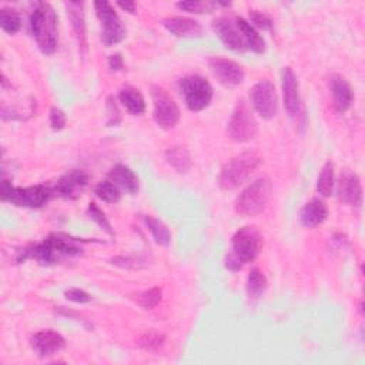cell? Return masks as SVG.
Wrapping results in <instances>:
<instances>
[{
    "instance_id": "30",
    "label": "cell",
    "mask_w": 365,
    "mask_h": 365,
    "mask_svg": "<svg viewBox=\"0 0 365 365\" xmlns=\"http://www.w3.org/2000/svg\"><path fill=\"white\" fill-rule=\"evenodd\" d=\"M334 190V166L331 162L325 163L317 180V191L322 197H329Z\"/></svg>"
},
{
    "instance_id": "12",
    "label": "cell",
    "mask_w": 365,
    "mask_h": 365,
    "mask_svg": "<svg viewBox=\"0 0 365 365\" xmlns=\"http://www.w3.org/2000/svg\"><path fill=\"white\" fill-rule=\"evenodd\" d=\"M208 66L216 76V79L226 88H236L244 80V70L240 65L233 60L223 58H213L208 62Z\"/></svg>"
},
{
    "instance_id": "39",
    "label": "cell",
    "mask_w": 365,
    "mask_h": 365,
    "mask_svg": "<svg viewBox=\"0 0 365 365\" xmlns=\"http://www.w3.org/2000/svg\"><path fill=\"white\" fill-rule=\"evenodd\" d=\"M109 103H110V105H109V107L112 109V113H119L117 106H116V105H113V102H110V100H109ZM119 122H120L119 115H115V116H113V115H110V120L107 122V125H109V126H117V125H119Z\"/></svg>"
},
{
    "instance_id": "27",
    "label": "cell",
    "mask_w": 365,
    "mask_h": 365,
    "mask_svg": "<svg viewBox=\"0 0 365 365\" xmlns=\"http://www.w3.org/2000/svg\"><path fill=\"white\" fill-rule=\"evenodd\" d=\"M267 278L263 274V271H260L258 268H253L248 273V278H247V285H245V291L250 300H258L267 290Z\"/></svg>"
},
{
    "instance_id": "14",
    "label": "cell",
    "mask_w": 365,
    "mask_h": 365,
    "mask_svg": "<svg viewBox=\"0 0 365 365\" xmlns=\"http://www.w3.org/2000/svg\"><path fill=\"white\" fill-rule=\"evenodd\" d=\"M213 31L227 49L236 52H244L247 49L244 38L237 26V22L231 21L230 18L216 19L213 22Z\"/></svg>"
},
{
    "instance_id": "6",
    "label": "cell",
    "mask_w": 365,
    "mask_h": 365,
    "mask_svg": "<svg viewBox=\"0 0 365 365\" xmlns=\"http://www.w3.org/2000/svg\"><path fill=\"white\" fill-rule=\"evenodd\" d=\"M53 194H55L53 189L43 184L23 189V187H14L6 179L2 183V200L16 207L39 208L43 204H46Z\"/></svg>"
},
{
    "instance_id": "18",
    "label": "cell",
    "mask_w": 365,
    "mask_h": 365,
    "mask_svg": "<svg viewBox=\"0 0 365 365\" xmlns=\"http://www.w3.org/2000/svg\"><path fill=\"white\" fill-rule=\"evenodd\" d=\"M329 89H331V95L334 99L335 110L339 113L347 112L354 99L351 85L347 82L345 78H342L339 75H334L329 79Z\"/></svg>"
},
{
    "instance_id": "31",
    "label": "cell",
    "mask_w": 365,
    "mask_h": 365,
    "mask_svg": "<svg viewBox=\"0 0 365 365\" xmlns=\"http://www.w3.org/2000/svg\"><path fill=\"white\" fill-rule=\"evenodd\" d=\"M95 194L103 200L105 203H109V204H116L120 201L122 199V191L120 189L113 184L110 180H106V181H100L96 187H95Z\"/></svg>"
},
{
    "instance_id": "22",
    "label": "cell",
    "mask_w": 365,
    "mask_h": 365,
    "mask_svg": "<svg viewBox=\"0 0 365 365\" xmlns=\"http://www.w3.org/2000/svg\"><path fill=\"white\" fill-rule=\"evenodd\" d=\"M328 217V207L324 201L315 199L307 203L300 211V221L307 228H314L322 224Z\"/></svg>"
},
{
    "instance_id": "7",
    "label": "cell",
    "mask_w": 365,
    "mask_h": 365,
    "mask_svg": "<svg viewBox=\"0 0 365 365\" xmlns=\"http://www.w3.org/2000/svg\"><path fill=\"white\" fill-rule=\"evenodd\" d=\"M181 97L191 112H201L207 109L213 100V88L204 78L199 75L186 76L179 83Z\"/></svg>"
},
{
    "instance_id": "21",
    "label": "cell",
    "mask_w": 365,
    "mask_h": 365,
    "mask_svg": "<svg viewBox=\"0 0 365 365\" xmlns=\"http://www.w3.org/2000/svg\"><path fill=\"white\" fill-rule=\"evenodd\" d=\"M163 26L177 38H194L203 33V28L199 22L189 18H167L163 21Z\"/></svg>"
},
{
    "instance_id": "34",
    "label": "cell",
    "mask_w": 365,
    "mask_h": 365,
    "mask_svg": "<svg viewBox=\"0 0 365 365\" xmlns=\"http://www.w3.org/2000/svg\"><path fill=\"white\" fill-rule=\"evenodd\" d=\"M88 214H89V217H90L102 230H105L107 234L113 236L112 224L109 223L106 214H105L95 203H90V204H89V207H88Z\"/></svg>"
},
{
    "instance_id": "28",
    "label": "cell",
    "mask_w": 365,
    "mask_h": 365,
    "mask_svg": "<svg viewBox=\"0 0 365 365\" xmlns=\"http://www.w3.org/2000/svg\"><path fill=\"white\" fill-rule=\"evenodd\" d=\"M166 342V335L156 331V329H149L146 332H143L139 338H137V347L149 351V352H156L159 351Z\"/></svg>"
},
{
    "instance_id": "4",
    "label": "cell",
    "mask_w": 365,
    "mask_h": 365,
    "mask_svg": "<svg viewBox=\"0 0 365 365\" xmlns=\"http://www.w3.org/2000/svg\"><path fill=\"white\" fill-rule=\"evenodd\" d=\"M263 159L255 152H243L233 157L220 171L218 186L231 191L240 186H243L261 166Z\"/></svg>"
},
{
    "instance_id": "35",
    "label": "cell",
    "mask_w": 365,
    "mask_h": 365,
    "mask_svg": "<svg viewBox=\"0 0 365 365\" xmlns=\"http://www.w3.org/2000/svg\"><path fill=\"white\" fill-rule=\"evenodd\" d=\"M254 29L258 28L261 31H271L273 29V21L264 15L260 14L258 11H250V22H248Z\"/></svg>"
},
{
    "instance_id": "40",
    "label": "cell",
    "mask_w": 365,
    "mask_h": 365,
    "mask_svg": "<svg viewBox=\"0 0 365 365\" xmlns=\"http://www.w3.org/2000/svg\"><path fill=\"white\" fill-rule=\"evenodd\" d=\"M117 6L122 8L125 12L129 14H136V4L134 2H117Z\"/></svg>"
},
{
    "instance_id": "25",
    "label": "cell",
    "mask_w": 365,
    "mask_h": 365,
    "mask_svg": "<svg viewBox=\"0 0 365 365\" xmlns=\"http://www.w3.org/2000/svg\"><path fill=\"white\" fill-rule=\"evenodd\" d=\"M166 162L179 173H187L191 169V156L186 147L181 146H174L167 149L166 154Z\"/></svg>"
},
{
    "instance_id": "13",
    "label": "cell",
    "mask_w": 365,
    "mask_h": 365,
    "mask_svg": "<svg viewBox=\"0 0 365 365\" xmlns=\"http://www.w3.org/2000/svg\"><path fill=\"white\" fill-rule=\"evenodd\" d=\"M31 347L41 358H48L60 352L66 347V339L55 329H42L31 338Z\"/></svg>"
},
{
    "instance_id": "26",
    "label": "cell",
    "mask_w": 365,
    "mask_h": 365,
    "mask_svg": "<svg viewBox=\"0 0 365 365\" xmlns=\"http://www.w3.org/2000/svg\"><path fill=\"white\" fill-rule=\"evenodd\" d=\"M143 221H144L146 227L149 228V231L152 233L153 240L159 245L167 247L171 243V233H170L169 227L163 221H160V220H157V218H154L152 216H144Z\"/></svg>"
},
{
    "instance_id": "32",
    "label": "cell",
    "mask_w": 365,
    "mask_h": 365,
    "mask_svg": "<svg viewBox=\"0 0 365 365\" xmlns=\"http://www.w3.org/2000/svg\"><path fill=\"white\" fill-rule=\"evenodd\" d=\"M162 297H163V291L162 288L159 287H153L150 290H146V291H142L136 295V302L144 308V310H152L154 308L160 301H162Z\"/></svg>"
},
{
    "instance_id": "3",
    "label": "cell",
    "mask_w": 365,
    "mask_h": 365,
    "mask_svg": "<svg viewBox=\"0 0 365 365\" xmlns=\"http://www.w3.org/2000/svg\"><path fill=\"white\" fill-rule=\"evenodd\" d=\"M32 35L45 55H53L58 49V15L49 4H38L31 15Z\"/></svg>"
},
{
    "instance_id": "2",
    "label": "cell",
    "mask_w": 365,
    "mask_h": 365,
    "mask_svg": "<svg viewBox=\"0 0 365 365\" xmlns=\"http://www.w3.org/2000/svg\"><path fill=\"white\" fill-rule=\"evenodd\" d=\"M263 247V236L257 227L245 226L236 231L231 240V251L226 257L230 271H240L247 263L255 260Z\"/></svg>"
},
{
    "instance_id": "29",
    "label": "cell",
    "mask_w": 365,
    "mask_h": 365,
    "mask_svg": "<svg viewBox=\"0 0 365 365\" xmlns=\"http://www.w3.org/2000/svg\"><path fill=\"white\" fill-rule=\"evenodd\" d=\"M22 21L15 9L4 8L0 11V28L8 35H16L21 31Z\"/></svg>"
},
{
    "instance_id": "33",
    "label": "cell",
    "mask_w": 365,
    "mask_h": 365,
    "mask_svg": "<svg viewBox=\"0 0 365 365\" xmlns=\"http://www.w3.org/2000/svg\"><path fill=\"white\" fill-rule=\"evenodd\" d=\"M177 8L189 12V14H196V15H203V14H211L216 8H218V2H179Z\"/></svg>"
},
{
    "instance_id": "20",
    "label": "cell",
    "mask_w": 365,
    "mask_h": 365,
    "mask_svg": "<svg viewBox=\"0 0 365 365\" xmlns=\"http://www.w3.org/2000/svg\"><path fill=\"white\" fill-rule=\"evenodd\" d=\"M109 180L116 184L120 190L129 193V194H136L140 189V181L139 177L134 174L132 169L123 164H116L110 173H109Z\"/></svg>"
},
{
    "instance_id": "8",
    "label": "cell",
    "mask_w": 365,
    "mask_h": 365,
    "mask_svg": "<svg viewBox=\"0 0 365 365\" xmlns=\"http://www.w3.org/2000/svg\"><path fill=\"white\" fill-rule=\"evenodd\" d=\"M257 132L258 125L254 119L251 109L244 100H240L228 122L227 133L230 139L237 143H245L253 140L257 136Z\"/></svg>"
},
{
    "instance_id": "37",
    "label": "cell",
    "mask_w": 365,
    "mask_h": 365,
    "mask_svg": "<svg viewBox=\"0 0 365 365\" xmlns=\"http://www.w3.org/2000/svg\"><path fill=\"white\" fill-rule=\"evenodd\" d=\"M65 295L69 301H73L76 304H86L92 301V295L80 288H70L65 292Z\"/></svg>"
},
{
    "instance_id": "23",
    "label": "cell",
    "mask_w": 365,
    "mask_h": 365,
    "mask_svg": "<svg viewBox=\"0 0 365 365\" xmlns=\"http://www.w3.org/2000/svg\"><path fill=\"white\" fill-rule=\"evenodd\" d=\"M119 100L132 116H142L146 112V100L133 86H125L119 93Z\"/></svg>"
},
{
    "instance_id": "38",
    "label": "cell",
    "mask_w": 365,
    "mask_h": 365,
    "mask_svg": "<svg viewBox=\"0 0 365 365\" xmlns=\"http://www.w3.org/2000/svg\"><path fill=\"white\" fill-rule=\"evenodd\" d=\"M123 68H125V62H123L122 55H113V56L109 58V69H110V72L116 73V72L123 70Z\"/></svg>"
},
{
    "instance_id": "11",
    "label": "cell",
    "mask_w": 365,
    "mask_h": 365,
    "mask_svg": "<svg viewBox=\"0 0 365 365\" xmlns=\"http://www.w3.org/2000/svg\"><path fill=\"white\" fill-rule=\"evenodd\" d=\"M250 99L254 110L265 120L273 119L277 115L278 97L275 86L270 80H261L250 90Z\"/></svg>"
},
{
    "instance_id": "16",
    "label": "cell",
    "mask_w": 365,
    "mask_h": 365,
    "mask_svg": "<svg viewBox=\"0 0 365 365\" xmlns=\"http://www.w3.org/2000/svg\"><path fill=\"white\" fill-rule=\"evenodd\" d=\"M89 183V176L83 170H72L66 173L53 189V193L69 200H75L82 196Z\"/></svg>"
},
{
    "instance_id": "17",
    "label": "cell",
    "mask_w": 365,
    "mask_h": 365,
    "mask_svg": "<svg viewBox=\"0 0 365 365\" xmlns=\"http://www.w3.org/2000/svg\"><path fill=\"white\" fill-rule=\"evenodd\" d=\"M338 199L339 201L354 206V207H361L362 204V186L359 181V177L352 173V171H344L339 179L338 184Z\"/></svg>"
},
{
    "instance_id": "10",
    "label": "cell",
    "mask_w": 365,
    "mask_h": 365,
    "mask_svg": "<svg viewBox=\"0 0 365 365\" xmlns=\"http://www.w3.org/2000/svg\"><path fill=\"white\" fill-rule=\"evenodd\" d=\"M152 97L154 103V122L163 130H171L177 126L180 120V109L177 103L162 89L153 86Z\"/></svg>"
},
{
    "instance_id": "9",
    "label": "cell",
    "mask_w": 365,
    "mask_h": 365,
    "mask_svg": "<svg viewBox=\"0 0 365 365\" xmlns=\"http://www.w3.org/2000/svg\"><path fill=\"white\" fill-rule=\"evenodd\" d=\"M95 9L97 14L99 21L102 22L103 31H102V43L106 48H112L117 43H120L126 38V29L119 18V15L115 12L113 6L109 2H96Z\"/></svg>"
},
{
    "instance_id": "1",
    "label": "cell",
    "mask_w": 365,
    "mask_h": 365,
    "mask_svg": "<svg viewBox=\"0 0 365 365\" xmlns=\"http://www.w3.org/2000/svg\"><path fill=\"white\" fill-rule=\"evenodd\" d=\"M83 248L76 244L75 240H69L68 237L52 234L45 238L42 243L35 244L32 247L21 251L18 258L19 263L26 261L28 258H33L41 264H56L66 258H73L80 255Z\"/></svg>"
},
{
    "instance_id": "19",
    "label": "cell",
    "mask_w": 365,
    "mask_h": 365,
    "mask_svg": "<svg viewBox=\"0 0 365 365\" xmlns=\"http://www.w3.org/2000/svg\"><path fill=\"white\" fill-rule=\"evenodd\" d=\"M68 14L79 43L80 53L85 56L88 53V36H86V21L83 14V4L79 2H69L68 4Z\"/></svg>"
},
{
    "instance_id": "36",
    "label": "cell",
    "mask_w": 365,
    "mask_h": 365,
    "mask_svg": "<svg viewBox=\"0 0 365 365\" xmlns=\"http://www.w3.org/2000/svg\"><path fill=\"white\" fill-rule=\"evenodd\" d=\"M66 122H68V119H66V115L62 109L53 107L51 110V126L55 132L63 130L66 127Z\"/></svg>"
},
{
    "instance_id": "15",
    "label": "cell",
    "mask_w": 365,
    "mask_h": 365,
    "mask_svg": "<svg viewBox=\"0 0 365 365\" xmlns=\"http://www.w3.org/2000/svg\"><path fill=\"white\" fill-rule=\"evenodd\" d=\"M281 83L284 109L290 117H297L301 113V97L298 80L291 68H284L281 70Z\"/></svg>"
},
{
    "instance_id": "24",
    "label": "cell",
    "mask_w": 365,
    "mask_h": 365,
    "mask_svg": "<svg viewBox=\"0 0 365 365\" xmlns=\"http://www.w3.org/2000/svg\"><path fill=\"white\" fill-rule=\"evenodd\" d=\"M236 22H237V26H238L243 38H244L247 49L253 51L257 55H263L265 52V42L260 36V33L244 19L238 18V19H236Z\"/></svg>"
},
{
    "instance_id": "5",
    "label": "cell",
    "mask_w": 365,
    "mask_h": 365,
    "mask_svg": "<svg viewBox=\"0 0 365 365\" xmlns=\"http://www.w3.org/2000/svg\"><path fill=\"white\" fill-rule=\"evenodd\" d=\"M273 183L268 177H261L245 187L236 199L234 208L240 216L255 217L261 214L271 197Z\"/></svg>"
}]
</instances>
